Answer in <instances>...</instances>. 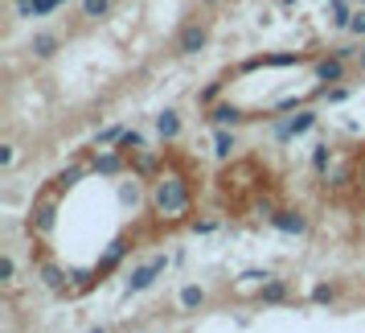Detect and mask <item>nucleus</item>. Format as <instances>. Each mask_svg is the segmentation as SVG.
Returning a JSON list of instances; mask_svg holds the SVG:
<instances>
[{
  "label": "nucleus",
  "mask_w": 365,
  "mask_h": 333,
  "mask_svg": "<svg viewBox=\"0 0 365 333\" xmlns=\"http://www.w3.org/2000/svg\"><path fill=\"white\" fill-rule=\"evenodd\" d=\"M193 202H197V189H193V177L181 165H160V173L148 177L144 206H148L156 227H181V222H189Z\"/></svg>",
  "instance_id": "f257e3e1"
},
{
  "label": "nucleus",
  "mask_w": 365,
  "mask_h": 333,
  "mask_svg": "<svg viewBox=\"0 0 365 333\" xmlns=\"http://www.w3.org/2000/svg\"><path fill=\"white\" fill-rule=\"evenodd\" d=\"M58 210H62V194L53 185H41V194L29 206V218H25V231L34 243H50L53 227H58Z\"/></svg>",
  "instance_id": "f03ea898"
},
{
  "label": "nucleus",
  "mask_w": 365,
  "mask_h": 333,
  "mask_svg": "<svg viewBox=\"0 0 365 333\" xmlns=\"http://www.w3.org/2000/svg\"><path fill=\"white\" fill-rule=\"evenodd\" d=\"M168 267V255H152V259H144L140 267H132V276H128V292H148L152 284L165 276Z\"/></svg>",
  "instance_id": "7ed1b4c3"
},
{
  "label": "nucleus",
  "mask_w": 365,
  "mask_h": 333,
  "mask_svg": "<svg viewBox=\"0 0 365 333\" xmlns=\"http://www.w3.org/2000/svg\"><path fill=\"white\" fill-rule=\"evenodd\" d=\"M267 222L283 234H308V218L299 214V210H292V206H275V210L267 214Z\"/></svg>",
  "instance_id": "20e7f679"
},
{
  "label": "nucleus",
  "mask_w": 365,
  "mask_h": 333,
  "mask_svg": "<svg viewBox=\"0 0 365 333\" xmlns=\"http://www.w3.org/2000/svg\"><path fill=\"white\" fill-rule=\"evenodd\" d=\"M312 128H316V111L312 107H299L296 116H287L283 124H275V136H279V140H296V136L312 132Z\"/></svg>",
  "instance_id": "39448f33"
},
{
  "label": "nucleus",
  "mask_w": 365,
  "mask_h": 333,
  "mask_svg": "<svg viewBox=\"0 0 365 333\" xmlns=\"http://www.w3.org/2000/svg\"><path fill=\"white\" fill-rule=\"evenodd\" d=\"M205 41H210V29L201 21H189L177 34V54H197V50H205Z\"/></svg>",
  "instance_id": "423d86ee"
},
{
  "label": "nucleus",
  "mask_w": 365,
  "mask_h": 333,
  "mask_svg": "<svg viewBox=\"0 0 365 333\" xmlns=\"http://www.w3.org/2000/svg\"><path fill=\"white\" fill-rule=\"evenodd\" d=\"M312 74H316V83H324V86L341 83V79H345V58H336V54H329V58H316ZM324 86H320V91H324Z\"/></svg>",
  "instance_id": "0eeeda50"
},
{
  "label": "nucleus",
  "mask_w": 365,
  "mask_h": 333,
  "mask_svg": "<svg viewBox=\"0 0 365 333\" xmlns=\"http://www.w3.org/2000/svg\"><path fill=\"white\" fill-rule=\"evenodd\" d=\"M205 119L217 128V124H242V119H250V116L238 103H210V107H205Z\"/></svg>",
  "instance_id": "6e6552de"
},
{
  "label": "nucleus",
  "mask_w": 365,
  "mask_h": 333,
  "mask_svg": "<svg viewBox=\"0 0 365 333\" xmlns=\"http://www.w3.org/2000/svg\"><path fill=\"white\" fill-rule=\"evenodd\" d=\"M259 300H263V304H287V300H292V288H287V280L267 276V280L259 284Z\"/></svg>",
  "instance_id": "1a4fd4ad"
},
{
  "label": "nucleus",
  "mask_w": 365,
  "mask_h": 333,
  "mask_svg": "<svg viewBox=\"0 0 365 333\" xmlns=\"http://www.w3.org/2000/svg\"><path fill=\"white\" fill-rule=\"evenodd\" d=\"M156 136H160V140H165V144H173V140H177V136H181V116H177V111H173V107H165V111H160V116H156Z\"/></svg>",
  "instance_id": "9d476101"
},
{
  "label": "nucleus",
  "mask_w": 365,
  "mask_h": 333,
  "mask_svg": "<svg viewBox=\"0 0 365 333\" xmlns=\"http://www.w3.org/2000/svg\"><path fill=\"white\" fill-rule=\"evenodd\" d=\"M234 149H238V140H234L230 124H217V128H214V152L222 156V161H230Z\"/></svg>",
  "instance_id": "9b49d317"
},
{
  "label": "nucleus",
  "mask_w": 365,
  "mask_h": 333,
  "mask_svg": "<svg viewBox=\"0 0 365 333\" xmlns=\"http://www.w3.org/2000/svg\"><path fill=\"white\" fill-rule=\"evenodd\" d=\"M324 17H329L336 29H349V17H353V9H349V0H324Z\"/></svg>",
  "instance_id": "f8f14e48"
},
{
  "label": "nucleus",
  "mask_w": 365,
  "mask_h": 333,
  "mask_svg": "<svg viewBox=\"0 0 365 333\" xmlns=\"http://www.w3.org/2000/svg\"><path fill=\"white\" fill-rule=\"evenodd\" d=\"M201 304H205V288H201V284H185L181 288V309L185 313H197Z\"/></svg>",
  "instance_id": "ddd939ff"
},
{
  "label": "nucleus",
  "mask_w": 365,
  "mask_h": 333,
  "mask_svg": "<svg viewBox=\"0 0 365 333\" xmlns=\"http://www.w3.org/2000/svg\"><path fill=\"white\" fill-rule=\"evenodd\" d=\"M349 182H353V189H357V194H365V149L349 161Z\"/></svg>",
  "instance_id": "4468645a"
},
{
  "label": "nucleus",
  "mask_w": 365,
  "mask_h": 333,
  "mask_svg": "<svg viewBox=\"0 0 365 333\" xmlns=\"http://www.w3.org/2000/svg\"><path fill=\"white\" fill-rule=\"evenodd\" d=\"M29 50L37 54V58H50L53 50H58V34H34V46Z\"/></svg>",
  "instance_id": "2eb2a0df"
},
{
  "label": "nucleus",
  "mask_w": 365,
  "mask_h": 333,
  "mask_svg": "<svg viewBox=\"0 0 365 333\" xmlns=\"http://www.w3.org/2000/svg\"><path fill=\"white\" fill-rule=\"evenodd\" d=\"M128 132L123 124H111V128H103L99 136H95V149H107V144H119V136Z\"/></svg>",
  "instance_id": "dca6fc26"
},
{
  "label": "nucleus",
  "mask_w": 365,
  "mask_h": 333,
  "mask_svg": "<svg viewBox=\"0 0 365 333\" xmlns=\"http://www.w3.org/2000/svg\"><path fill=\"white\" fill-rule=\"evenodd\" d=\"M115 149H123V152H135V149H144V132L140 128H128V132L119 136V144Z\"/></svg>",
  "instance_id": "f3484780"
},
{
  "label": "nucleus",
  "mask_w": 365,
  "mask_h": 333,
  "mask_svg": "<svg viewBox=\"0 0 365 333\" xmlns=\"http://www.w3.org/2000/svg\"><path fill=\"white\" fill-rule=\"evenodd\" d=\"M329 165H332V149L329 144H316L312 149V169L316 173H329Z\"/></svg>",
  "instance_id": "a211bd4d"
},
{
  "label": "nucleus",
  "mask_w": 365,
  "mask_h": 333,
  "mask_svg": "<svg viewBox=\"0 0 365 333\" xmlns=\"http://www.w3.org/2000/svg\"><path fill=\"white\" fill-rule=\"evenodd\" d=\"M0 284H17V259L9 251L0 255Z\"/></svg>",
  "instance_id": "6ab92c4d"
},
{
  "label": "nucleus",
  "mask_w": 365,
  "mask_h": 333,
  "mask_svg": "<svg viewBox=\"0 0 365 333\" xmlns=\"http://www.w3.org/2000/svg\"><path fill=\"white\" fill-rule=\"evenodd\" d=\"M312 300H316V304H332V300H336V288H332V284H316Z\"/></svg>",
  "instance_id": "aec40b11"
},
{
  "label": "nucleus",
  "mask_w": 365,
  "mask_h": 333,
  "mask_svg": "<svg viewBox=\"0 0 365 333\" xmlns=\"http://www.w3.org/2000/svg\"><path fill=\"white\" fill-rule=\"evenodd\" d=\"M111 9V0H83V17H103Z\"/></svg>",
  "instance_id": "412c9836"
},
{
  "label": "nucleus",
  "mask_w": 365,
  "mask_h": 333,
  "mask_svg": "<svg viewBox=\"0 0 365 333\" xmlns=\"http://www.w3.org/2000/svg\"><path fill=\"white\" fill-rule=\"evenodd\" d=\"M349 34L365 37V4H361V9H353V17H349Z\"/></svg>",
  "instance_id": "4be33fe9"
},
{
  "label": "nucleus",
  "mask_w": 365,
  "mask_h": 333,
  "mask_svg": "<svg viewBox=\"0 0 365 333\" xmlns=\"http://www.w3.org/2000/svg\"><path fill=\"white\" fill-rule=\"evenodd\" d=\"M320 99H329V103H345V99H349V86H324V91H320Z\"/></svg>",
  "instance_id": "5701e85b"
},
{
  "label": "nucleus",
  "mask_w": 365,
  "mask_h": 333,
  "mask_svg": "<svg viewBox=\"0 0 365 333\" xmlns=\"http://www.w3.org/2000/svg\"><path fill=\"white\" fill-rule=\"evenodd\" d=\"M222 86H226V79H222V83H210V91H201V95H197V103H201V107H210V103L222 95Z\"/></svg>",
  "instance_id": "b1692460"
},
{
  "label": "nucleus",
  "mask_w": 365,
  "mask_h": 333,
  "mask_svg": "<svg viewBox=\"0 0 365 333\" xmlns=\"http://www.w3.org/2000/svg\"><path fill=\"white\" fill-rule=\"evenodd\" d=\"M217 231V218H197L193 222V234H214Z\"/></svg>",
  "instance_id": "393cba45"
},
{
  "label": "nucleus",
  "mask_w": 365,
  "mask_h": 333,
  "mask_svg": "<svg viewBox=\"0 0 365 333\" xmlns=\"http://www.w3.org/2000/svg\"><path fill=\"white\" fill-rule=\"evenodd\" d=\"M13 161H17L13 144H0V169H13Z\"/></svg>",
  "instance_id": "a878e982"
},
{
  "label": "nucleus",
  "mask_w": 365,
  "mask_h": 333,
  "mask_svg": "<svg viewBox=\"0 0 365 333\" xmlns=\"http://www.w3.org/2000/svg\"><path fill=\"white\" fill-rule=\"evenodd\" d=\"M357 62H361V70H365V46H361V54H357Z\"/></svg>",
  "instance_id": "bb28decb"
},
{
  "label": "nucleus",
  "mask_w": 365,
  "mask_h": 333,
  "mask_svg": "<svg viewBox=\"0 0 365 333\" xmlns=\"http://www.w3.org/2000/svg\"><path fill=\"white\" fill-rule=\"evenodd\" d=\"M279 4H283V9H292V4H299V0H279Z\"/></svg>",
  "instance_id": "cd10ccee"
}]
</instances>
